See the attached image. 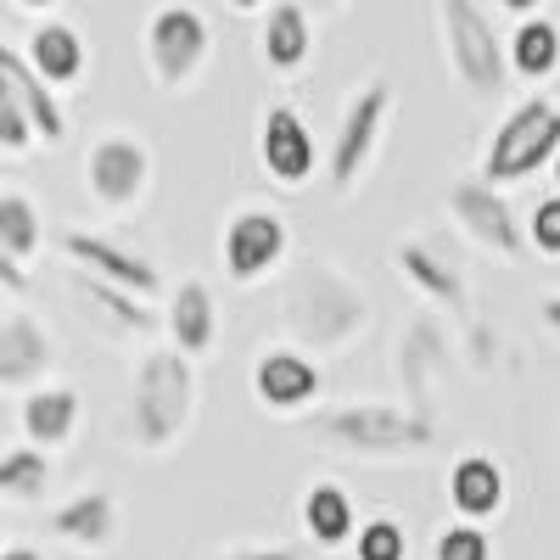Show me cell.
<instances>
[{"label": "cell", "instance_id": "1", "mask_svg": "<svg viewBox=\"0 0 560 560\" xmlns=\"http://www.w3.org/2000/svg\"><path fill=\"white\" fill-rule=\"evenodd\" d=\"M280 319H287L303 353H337L364 337L370 298L353 287V275L319 258H298L287 269V287H280Z\"/></svg>", "mask_w": 560, "mask_h": 560}, {"label": "cell", "instance_id": "2", "mask_svg": "<svg viewBox=\"0 0 560 560\" xmlns=\"http://www.w3.org/2000/svg\"><path fill=\"white\" fill-rule=\"evenodd\" d=\"M303 432L319 448H337L348 459H409L420 448L438 443V420H420L404 404H331V409H308Z\"/></svg>", "mask_w": 560, "mask_h": 560}, {"label": "cell", "instance_id": "3", "mask_svg": "<svg viewBox=\"0 0 560 560\" xmlns=\"http://www.w3.org/2000/svg\"><path fill=\"white\" fill-rule=\"evenodd\" d=\"M197 409V370L174 348H152L135 364V387H129V443L163 454L179 443V432L191 427Z\"/></svg>", "mask_w": 560, "mask_h": 560}, {"label": "cell", "instance_id": "4", "mask_svg": "<svg viewBox=\"0 0 560 560\" xmlns=\"http://www.w3.org/2000/svg\"><path fill=\"white\" fill-rule=\"evenodd\" d=\"M438 18H443V45H448L454 79L477 102H499L510 90V57H504V39L488 23V12L477 0H438Z\"/></svg>", "mask_w": 560, "mask_h": 560}, {"label": "cell", "instance_id": "5", "mask_svg": "<svg viewBox=\"0 0 560 560\" xmlns=\"http://www.w3.org/2000/svg\"><path fill=\"white\" fill-rule=\"evenodd\" d=\"M555 152H560V107L549 96H527L493 129L488 158H482V179L488 185H522L538 168H549Z\"/></svg>", "mask_w": 560, "mask_h": 560}, {"label": "cell", "instance_id": "6", "mask_svg": "<svg viewBox=\"0 0 560 560\" xmlns=\"http://www.w3.org/2000/svg\"><path fill=\"white\" fill-rule=\"evenodd\" d=\"M393 118V84L387 79H370L353 90V102L337 118V140H331V191L348 197L353 185L364 179V168L376 163L382 152V135Z\"/></svg>", "mask_w": 560, "mask_h": 560}, {"label": "cell", "instance_id": "7", "mask_svg": "<svg viewBox=\"0 0 560 560\" xmlns=\"http://www.w3.org/2000/svg\"><path fill=\"white\" fill-rule=\"evenodd\" d=\"M208 51H213V28L197 7L185 0H168L147 18V68L163 90H185L202 68H208Z\"/></svg>", "mask_w": 560, "mask_h": 560}, {"label": "cell", "instance_id": "8", "mask_svg": "<svg viewBox=\"0 0 560 560\" xmlns=\"http://www.w3.org/2000/svg\"><path fill=\"white\" fill-rule=\"evenodd\" d=\"M448 213H454V224L482 253H493L504 264H516L527 253L522 219H516V208H510V197L499 191V185H488V179H454L448 185Z\"/></svg>", "mask_w": 560, "mask_h": 560}, {"label": "cell", "instance_id": "9", "mask_svg": "<svg viewBox=\"0 0 560 560\" xmlns=\"http://www.w3.org/2000/svg\"><path fill=\"white\" fill-rule=\"evenodd\" d=\"M287 247H292V230L275 208H242L224 224V275L236 287H253V280L287 264Z\"/></svg>", "mask_w": 560, "mask_h": 560}, {"label": "cell", "instance_id": "10", "mask_svg": "<svg viewBox=\"0 0 560 560\" xmlns=\"http://www.w3.org/2000/svg\"><path fill=\"white\" fill-rule=\"evenodd\" d=\"M147 179H152V152L140 147L135 135H102L84 158L90 197H96L102 208H113V213H124V208H135L140 197H147Z\"/></svg>", "mask_w": 560, "mask_h": 560}, {"label": "cell", "instance_id": "11", "mask_svg": "<svg viewBox=\"0 0 560 560\" xmlns=\"http://www.w3.org/2000/svg\"><path fill=\"white\" fill-rule=\"evenodd\" d=\"M454 364V348H448V331L438 314H420L409 319L404 331V348H398V382H404V409H415L420 420H438V382L443 370Z\"/></svg>", "mask_w": 560, "mask_h": 560}, {"label": "cell", "instance_id": "12", "mask_svg": "<svg viewBox=\"0 0 560 560\" xmlns=\"http://www.w3.org/2000/svg\"><path fill=\"white\" fill-rule=\"evenodd\" d=\"M62 253H68L73 269L102 275V280H113V287H124V292H135V298H147V303L163 292V275H158L152 258H140V253L118 247L113 236H96V230H68V236H62Z\"/></svg>", "mask_w": 560, "mask_h": 560}, {"label": "cell", "instance_id": "13", "mask_svg": "<svg viewBox=\"0 0 560 560\" xmlns=\"http://www.w3.org/2000/svg\"><path fill=\"white\" fill-rule=\"evenodd\" d=\"M57 364V342L34 314H12L0 319V393H34L45 387Z\"/></svg>", "mask_w": 560, "mask_h": 560}, {"label": "cell", "instance_id": "14", "mask_svg": "<svg viewBox=\"0 0 560 560\" xmlns=\"http://www.w3.org/2000/svg\"><path fill=\"white\" fill-rule=\"evenodd\" d=\"M258 152L275 185H308L319 168V147L308 124L298 118V107H269L264 113V135H258Z\"/></svg>", "mask_w": 560, "mask_h": 560}, {"label": "cell", "instance_id": "15", "mask_svg": "<svg viewBox=\"0 0 560 560\" xmlns=\"http://www.w3.org/2000/svg\"><path fill=\"white\" fill-rule=\"evenodd\" d=\"M253 393L275 415H303L319 398V370H314V359L303 348H269L253 364Z\"/></svg>", "mask_w": 560, "mask_h": 560}, {"label": "cell", "instance_id": "16", "mask_svg": "<svg viewBox=\"0 0 560 560\" xmlns=\"http://www.w3.org/2000/svg\"><path fill=\"white\" fill-rule=\"evenodd\" d=\"M68 287H73L79 308L96 319L102 331H113V337H152V331H158L152 303H147V298H135V292H124V287H113V280L90 275V269H73Z\"/></svg>", "mask_w": 560, "mask_h": 560}, {"label": "cell", "instance_id": "17", "mask_svg": "<svg viewBox=\"0 0 560 560\" xmlns=\"http://www.w3.org/2000/svg\"><path fill=\"white\" fill-rule=\"evenodd\" d=\"M168 348L185 359H208L219 348V298L208 292V280H179L168 298Z\"/></svg>", "mask_w": 560, "mask_h": 560}, {"label": "cell", "instance_id": "18", "mask_svg": "<svg viewBox=\"0 0 560 560\" xmlns=\"http://www.w3.org/2000/svg\"><path fill=\"white\" fill-rule=\"evenodd\" d=\"M118 527H124V516H118V499L107 488H84L51 510V538H62L84 555H102L118 538Z\"/></svg>", "mask_w": 560, "mask_h": 560}, {"label": "cell", "instance_id": "19", "mask_svg": "<svg viewBox=\"0 0 560 560\" xmlns=\"http://www.w3.org/2000/svg\"><path fill=\"white\" fill-rule=\"evenodd\" d=\"M448 504L459 522L482 527L488 516H499L504 510V471L493 454H459L454 471H448Z\"/></svg>", "mask_w": 560, "mask_h": 560}, {"label": "cell", "instance_id": "20", "mask_svg": "<svg viewBox=\"0 0 560 560\" xmlns=\"http://www.w3.org/2000/svg\"><path fill=\"white\" fill-rule=\"evenodd\" d=\"M79 415H84V404H79L73 387H34V393H23V409H18L23 443H28V448H45V454L62 448V443H73Z\"/></svg>", "mask_w": 560, "mask_h": 560}, {"label": "cell", "instance_id": "21", "mask_svg": "<svg viewBox=\"0 0 560 560\" xmlns=\"http://www.w3.org/2000/svg\"><path fill=\"white\" fill-rule=\"evenodd\" d=\"M398 275H404L432 308H448V314L471 308V298H465V275H459L432 242H404V247H398Z\"/></svg>", "mask_w": 560, "mask_h": 560}, {"label": "cell", "instance_id": "22", "mask_svg": "<svg viewBox=\"0 0 560 560\" xmlns=\"http://www.w3.org/2000/svg\"><path fill=\"white\" fill-rule=\"evenodd\" d=\"M0 79H7V84L18 90V102L28 107L39 147H57V140L68 135V113H62V102H57V90L45 84V79L28 68V57L18 51V45H7V39H0Z\"/></svg>", "mask_w": 560, "mask_h": 560}, {"label": "cell", "instance_id": "23", "mask_svg": "<svg viewBox=\"0 0 560 560\" xmlns=\"http://www.w3.org/2000/svg\"><path fill=\"white\" fill-rule=\"evenodd\" d=\"M23 57L51 90H68L84 79V34L73 23H39L23 45Z\"/></svg>", "mask_w": 560, "mask_h": 560}, {"label": "cell", "instance_id": "24", "mask_svg": "<svg viewBox=\"0 0 560 560\" xmlns=\"http://www.w3.org/2000/svg\"><path fill=\"white\" fill-rule=\"evenodd\" d=\"M303 527H308V544H319V549L353 544V533H359L353 493H348L342 482H314V488L303 493Z\"/></svg>", "mask_w": 560, "mask_h": 560}, {"label": "cell", "instance_id": "25", "mask_svg": "<svg viewBox=\"0 0 560 560\" xmlns=\"http://www.w3.org/2000/svg\"><path fill=\"white\" fill-rule=\"evenodd\" d=\"M314 51V28H308V12L298 7V0H280V7H269L264 18V57L275 73H298Z\"/></svg>", "mask_w": 560, "mask_h": 560}, {"label": "cell", "instance_id": "26", "mask_svg": "<svg viewBox=\"0 0 560 560\" xmlns=\"http://www.w3.org/2000/svg\"><path fill=\"white\" fill-rule=\"evenodd\" d=\"M504 57H510V79H549L560 68V28L544 18H522L516 34L504 39Z\"/></svg>", "mask_w": 560, "mask_h": 560}, {"label": "cell", "instance_id": "27", "mask_svg": "<svg viewBox=\"0 0 560 560\" xmlns=\"http://www.w3.org/2000/svg\"><path fill=\"white\" fill-rule=\"evenodd\" d=\"M0 493L18 499V504H39L45 493H51V459H45V448H7L0 454Z\"/></svg>", "mask_w": 560, "mask_h": 560}, {"label": "cell", "instance_id": "28", "mask_svg": "<svg viewBox=\"0 0 560 560\" xmlns=\"http://www.w3.org/2000/svg\"><path fill=\"white\" fill-rule=\"evenodd\" d=\"M39 208L23 197V191H0V253L18 258L28 269V258L39 253Z\"/></svg>", "mask_w": 560, "mask_h": 560}, {"label": "cell", "instance_id": "29", "mask_svg": "<svg viewBox=\"0 0 560 560\" xmlns=\"http://www.w3.org/2000/svg\"><path fill=\"white\" fill-rule=\"evenodd\" d=\"M28 147H39V135H34V118H28V107L18 102V90L0 79V152H28Z\"/></svg>", "mask_w": 560, "mask_h": 560}, {"label": "cell", "instance_id": "30", "mask_svg": "<svg viewBox=\"0 0 560 560\" xmlns=\"http://www.w3.org/2000/svg\"><path fill=\"white\" fill-rule=\"evenodd\" d=\"M353 555H359V560H409V538H404L398 522L376 516V522H364V527L353 533Z\"/></svg>", "mask_w": 560, "mask_h": 560}, {"label": "cell", "instance_id": "31", "mask_svg": "<svg viewBox=\"0 0 560 560\" xmlns=\"http://www.w3.org/2000/svg\"><path fill=\"white\" fill-rule=\"evenodd\" d=\"M432 560H493V544H488V533H482V527L454 522V527H443V533H438Z\"/></svg>", "mask_w": 560, "mask_h": 560}, {"label": "cell", "instance_id": "32", "mask_svg": "<svg viewBox=\"0 0 560 560\" xmlns=\"http://www.w3.org/2000/svg\"><path fill=\"white\" fill-rule=\"evenodd\" d=\"M527 247L544 258H560V197H544L527 219Z\"/></svg>", "mask_w": 560, "mask_h": 560}, {"label": "cell", "instance_id": "33", "mask_svg": "<svg viewBox=\"0 0 560 560\" xmlns=\"http://www.w3.org/2000/svg\"><path fill=\"white\" fill-rule=\"evenodd\" d=\"M219 560H314V549H303V544H242V549H224Z\"/></svg>", "mask_w": 560, "mask_h": 560}, {"label": "cell", "instance_id": "34", "mask_svg": "<svg viewBox=\"0 0 560 560\" xmlns=\"http://www.w3.org/2000/svg\"><path fill=\"white\" fill-rule=\"evenodd\" d=\"M28 287H34V280H28V269H23L18 258H7V253H0V292L28 298Z\"/></svg>", "mask_w": 560, "mask_h": 560}, {"label": "cell", "instance_id": "35", "mask_svg": "<svg viewBox=\"0 0 560 560\" xmlns=\"http://www.w3.org/2000/svg\"><path fill=\"white\" fill-rule=\"evenodd\" d=\"M538 319H544V325H549V331L560 337V292H549V298L538 303Z\"/></svg>", "mask_w": 560, "mask_h": 560}, {"label": "cell", "instance_id": "36", "mask_svg": "<svg viewBox=\"0 0 560 560\" xmlns=\"http://www.w3.org/2000/svg\"><path fill=\"white\" fill-rule=\"evenodd\" d=\"M499 7H504V12H516V18H533L544 0H499Z\"/></svg>", "mask_w": 560, "mask_h": 560}, {"label": "cell", "instance_id": "37", "mask_svg": "<svg viewBox=\"0 0 560 560\" xmlns=\"http://www.w3.org/2000/svg\"><path fill=\"white\" fill-rule=\"evenodd\" d=\"M0 560H45V555L28 549V544H18V549H0Z\"/></svg>", "mask_w": 560, "mask_h": 560}, {"label": "cell", "instance_id": "38", "mask_svg": "<svg viewBox=\"0 0 560 560\" xmlns=\"http://www.w3.org/2000/svg\"><path fill=\"white\" fill-rule=\"evenodd\" d=\"M298 7H303V12H337L342 0H298Z\"/></svg>", "mask_w": 560, "mask_h": 560}, {"label": "cell", "instance_id": "39", "mask_svg": "<svg viewBox=\"0 0 560 560\" xmlns=\"http://www.w3.org/2000/svg\"><path fill=\"white\" fill-rule=\"evenodd\" d=\"M18 7H23V12H51L57 0H18Z\"/></svg>", "mask_w": 560, "mask_h": 560}, {"label": "cell", "instance_id": "40", "mask_svg": "<svg viewBox=\"0 0 560 560\" xmlns=\"http://www.w3.org/2000/svg\"><path fill=\"white\" fill-rule=\"evenodd\" d=\"M230 7H236V12H258V7H264V0H230Z\"/></svg>", "mask_w": 560, "mask_h": 560}, {"label": "cell", "instance_id": "41", "mask_svg": "<svg viewBox=\"0 0 560 560\" xmlns=\"http://www.w3.org/2000/svg\"><path fill=\"white\" fill-rule=\"evenodd\" d=\"M549 174H555V185H560V152H555V163H549Z\"/></svg>", "mask_w": 560, "mask_h": 560}, {"label": "cell", "instance_id": "42", "mask_svg": "<svg viewBox=\"0 0 560 560\" xmlns=\"http://www.w3.org/2000/svg\"><path fill=\"white\" fill-rule=\"evenodd\" d=\"M0 549H7V522H0Z\"/></svg>", "mask_w": 560, "mask_h": 560}]
</instances>
